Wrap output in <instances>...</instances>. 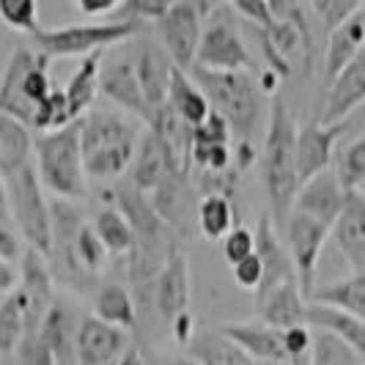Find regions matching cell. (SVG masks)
<instances>
[{
	"mask_svg": "<svg viewBox=\"0 0 365 365\" xmlns=\"http://www.w3.org/2000/svg\"><path fill=\"white\" fill-rule=\"evenodd\" d=\"M0 209H6V182L0 176Z\"/></svg>",
	"mask_w": 365,
	"mask_h": 365,
	"instance_id": "obj_55",
	"label": "cell"
},
{
	"mask_svg": "<svg viewBox=\"0 0 365 365\" xmlns=\"http://www.w3.org/2000/svg\"><path fill=\"white\" fill-rule=\"evenodd\" d=\"M19 286V267L17 264H9L6 258H0V294L9 297L14 294Z\"/></svg>",
	"mask_w": 365,
	"mask_h": 365,
	"instance_id": "obj_51",
	"label": "cell"
},
{
	"mask_svg": "<svg viewBox=\"0 0 365 365\" xmlns=\"http://www.w3.org/2000/svg\"><path fill=\"white\" fill-rule=\"evenodd\" d=\"M346 129L344 124H319L316 118L297 129V168H299V187L311 182L313 176L324 173L332 168L335 160V143L341 132Z\"/></svg>",
	"mask_w": 365,
	"mask_h": 365,
	"instance_id": "obj_18",
	"label": "cell"
},
{
	"mask_svg": "<svg viewBox=\"0 0 365 365\" xmlns=\"http://www.w3.org/2000/svg\"><path fill=\"white\" fill-rule=\"evenodd\" d=\"M34 165V135L17 118L0 113V176L9 179Z\"/></svg>",
	"mask_w": 365,
	"mask_h": 365,
	"instance_id": "obj_26",
	"label": "cell"
},
{
	"mask_svg": "<svg viewBox=\"0 0 365 365\" xmlns=\"http://www.w3.org/2000/svg\"><path fill=\"white\" fill-rule=\"evenodd\" d=\"M187 354L201 365H256L242 349L220 329H201L187 344Z\"/></svg>",
	"mask_w": 365,
	"mask_h": 365,
	"instance_id": "obj_30",
	"label": "cell"
},
{
	"mask_svg": "<svg viewBox=\"0 0 365 365\" xmlns=\"http://www.w3.org/2000/svg\"><path fill=\"white\" fill-rule=\"evenodd\" d=\"M25 250L28 245L19 234L17 222L11 220L9 209H0V258H6L9 264H19Z\"/></svg>",
	"mask_w": 365,
	"mask_h": 365,
	"instance_id": "obj_43",
	"label": "cell"
},
{
	"mask_svg": "<svg viewBox=\"0 0 365 365\" xmlns=\"http://www.w3.org/2000/svg\"><path fill=\"white\" fill-rule=\"evenodd\" d=\"M25 335H28V324H25L22 305H19L17 294H9L0 302V357L9 360L11 354H17Z\"/></svg>",
	"mask_w": 365,
	"mask_h": 365,
	"instance_id": "obj_37",
	"label": "cell"
},
{
	"mask_svg": "<svg viewBox=\"0 0 365 365\" xmlns=\"http://www.w3.org/2000/svg\"><path fill=\"white\" fill-rule=\"evenodd\" d=\"M195 217H198V228L206 239L212 242H222L228 237L237 225V209H234V201L225 198V195H203L198 206H195Z\"/></svg>",
	"mask_w": 365,
	"mask_h": 365,
	"instance_id": "obj_35",
	"label": "cell"
},
{
	"mask_svg": "<svg viewBox=\"0 0 365 365\" xmlns=\"http://www.w3.org/2000/svg\"><path fill=\"white\" fill-rule=\"evenodd\" d=\"M222 143H231V127L222 115L209 113L206 121L192 129V146H222Z\"/></svg>",
	"mask_w": 365,
	"mask_h": 365,
	"instance_id": "obj_45",
	"label": "cell"
},
{
	"mask_svg": "<svg viewBox=\"0 0 365 365\" xmlns=\"http://www.w3.org/2000/svg\"><path fill=\"white\" fill-rule=\"evenodd\" d=\"M129 351V332L110 327L96 316H88L77 327L74 363L77 365H115Z\"/></svg>",
	"mask_w": 365,
	"mask_h": 365,
	"instance_id": "obj_16",
	"label": "cell"
},
{
	"mask_svg": "<svg viewBox=\"0 0 365 365\" xmlns=\"http://www.w3.org/2000/svg\"><path fill=\"white\" fill-rule=\"evenodd\" d=\"M253 253H256V234L250 228H245V225H237L228 237L222 239V258L231 267H237L239 261L250 258Z\"/></svg>",
	"mask_w": 365,
	"mask_h": 365,
	"instance_id": "obj_44",
	"label": "cell"
},
{
	"mask_svg": "<svg viewBox=\"0 0 365 365\" xmlns=\"http://www.w3.org/2000/svg\"><path fill=\"white\" fill-rule=\"evenodd\" d=\"M283 349H286V360H311L313 329L308 324L283 329Z\"/></svg>",
	"mask_w": 365,
	"mask_h": 365,
	"instance_id": "obj_47",
	"label": "cell"
},
{
	"mask_svg": "<svg viewBox=\"0 0 365 365\" xmlns=\"http://www.w3.org/2000/svg\"><path fill=\"white\" fill-rule=\"evenodd\" d=\"M335 170L341 176V182L346 190H360L365 184V135H360L357 140H351L341 154Z\"/></svg>",
	"mask_w": 365,
	"mask_h": 365,
	"instance_id": "obj_41",
	"label": "cell"
},
{
	"mask_svg": "<svg viewBox=\"0 0 365 365\" xmlns=\"http://www.w3.org/2000/svg\"><path fill=\"white\" fill-rule=\"evenodd\" d=\"M77 327L74 324L72 313L66 311L63 305L55 302L53 311L47 313V319L38 327V338L53 349V354L58 357L61 365H77L74 363V341H77Z\"/></svg>",
	"mask_w": 365,
	"mask_h": 365,
	"instance_id": "obj_32",
	"label": "cell"
},
{
	"mask_svg": "<svg viewBox=\"0 0 365 365\" xmlns=\"http://www.w3.org/2000/svg\"><path fill=\"white\" fill-rule=\"evenodd\" d=\"M148 31L143 22L132 19H105V22H80V25H63V28H47L38 31L34 38V50L50 58H88L93 53H108L113 47L140 38Z\"/></svg>",
	"mask_w": 365,
	"mask_h": 365,
	"instance_id": "obj_7",
	"label": "cell"
},
{
	"mask_svg": "<svg viewBox=\"0 0 365 365\" xmlns=\"http://www.w3.org/2000/svg\"><path fill=\"white\" fill-rule=\"evenodd\" d=\"M363 365H365V363H363Z\"/></svg>",
	"mask_w": 365,
	"mask_h": 365,
	"instance_id": "obj_58",
	"label": "cell"
},
{
	"mask_svg": "<svg viewBox=\"0 0 365 365\" xmlns=\"http://www.w3.org/2000/svg\"><path fill=\"white\" fill-rule=\"evenodd\" d=\"M256 253L261 258V267H264V280H261V289L256 292V299L269 294L272 289L283 286V283H292L297 280V272H294V264L289 258V250L283 245V237L280 231L274 228L272 217L264 212L261 220L256 225Z\"/></svg>",
	"mask_w": 365,
	"mask_h": 365,
	"instance_id": "obj_20",
	"label": "cell"
},
{
	"mask_svg": "<svg viewBox=\"0 0 365 365\" xmlns=\"http://www.w3.org/2000/svg\"><path fill=\"white\" fill-rule=\"evenodd\" d=\"M157 41L163 44V50L170 55V61L176 63V69L190 72L195 66L198 47H201L203 34V9L201 3H170L168 11L154 22Z\"/></svg>",
	"mask_w": 365,
	"mask_h": 365,
	"instance_id": "obj_11",
	"label": "cell"
},
{
	"mask_svg": "<svg viewBox=\"0 0 365 365\" xmlns=\"http://www.w3.org/2000/svg\"><path fill=\"white\" fill-rule=\"evenodd\" d=\"M360 14H363V17H365V3H363V6H360Z\"/></svg>",
	"mask_w": 365,
	"mask_h": 365,
	"instance_id": "obj_57",
	"label": "cell"
},
{
	"mask_svg": "<svg viewBox=\"0 0 365 365\" xmlns=\"http://www.w3.org/2000/svg\"><path fill=\"white\" fill-rule=\"evenodd\" d=\"M6 182V209L17 222L19 234L31 250L50 258L53 250V217L50 203L44 198V184L38 179L36 165L22 168L19 173L3 179Z\"/></svg>",
	"mask_w": 365,
	"mask_h": 365,
	"instance_id": "obj_9",
	"label": "cell"
},
{
	"mask_svg": "<svg viewBox=\"0 0 365 365\" xmlns=\"http://www.w3.org/2000/svg\"><path fill=\"white\" fill-rule=\"evenodd\" d=\"M360 53H365V17L357 11L354 17H349L341 28H335L324 38V55H322V86H324V91Z\"/></svg>",
	"mask_w": 365,
	"mask_h": 365,
	"instance_id": "obj_22",
	"label": "cell"
},
{
	"mask_svg": "<svg viewBox=\"0 0 365 365\" xmlns=\"http://www.w3.org/2000/svg\"><path fill=\"white\" fill-rule=\"evenodd\" d=\"M102 55L105 53H93L88 58L80 61V66L74 69L69 86L63 88L66 99H69V110H72L74 121H80L88 110H91L93 99L99 93V66H102Z\"/></svg>",
	"mask_w": 365,
	"mask_h": 365,
	"instance_id": "obj_33",
	"label": "cell"
},
{
	"mask_svg": "<svg viewBox=\"0 0 365 365\" xmlns=\"http://www.w3.org/2000/svg\"><path fill=\"white\" fill-rule=\"evenodd\" d=\"M332 239L354 272H365V195L349 190L341 217L332 225Z\"/></svg>",
	"mask_w": 365,
	"mask_h": 365,
	"instance_id": "obj_23",
	"label": "cell"
},
{
	"mask_svg": "<svg viewBox=\"0 0 365 365\" xmlns=\"http://www.w3.org/2000/svg\"><path fill=\"white\" fill-rule=\"evenodd\" d=\"M346 192L349 190L344 187L338 170H335V165H332L329 170L313 176L311 182H305L299 187L292 212H299V215H305V217L319 220L322 225H327L329 231H332L335 220L341 217V212H344Z\"/></svg>",
	"mask_w": 365,
	"mask_h": 365,
	"instance_id": "obj_17",
	"label": "cell"
},
{
	"mask_svg": "<svg viewBox=\"0 0 365 365\" xmlns=\"http://www.w3.org/2000/svg\"><path fill=\"white\" fill-rule=\"evenodd\" d=\"M280 237H283V245H286L289 258H292V264H294L297 283H299L302 294H305L308 302H311L316 264H319V256H322V250H324L329 228L322 225L319 220H311V217H305V215H299V212H292L289 220L283 222V228H280Z\"/></svg>",
	"mask_w": 365,
	"mask_h": 365,
	"instance_id": "obj_12",
	"label": "cell"
},
{
	"mask_svg": "<svg viewBox=\"0 0 365 365\" xmlns=\"http://www.w3.org/2000/svg\"><path fill=\"white\" fill-rule=\"evenodd\" d=\"M108 247L99 242V237L93 234V228L86 222L77 237H74V250H72V264L77 277H88V274H99L105 267H108Z\"/></svg>",
	"mask_w": 365,
	"mask_h": 365,
	"instance_id": "obj_36",
	"label": "cell"
},
{
	"mask_svg": "<svg viewBox=\"0 0 365 365\" xmlns=\"http://www.w3.org/2000/svg\"><path fill=\"white\" fill-rule=\"evenodd\" d=\"M220 332L228 335L253 363H283L286 349H283V332L269 327L264 322H228L220 324Z\"/></svg>",
	"mask_w": 365,
	"mask_h": 365,
	"instance_id": "obj_24",
	"label": "cell"
},
{
	"mask_svg": "<svg viewBox=\"0 0 365 365\" xmlns=\"http://www.w3.org/2000/svg\"><path fill=\"white\" fill-rule=\"evenodd\" d=\"M115 365H146V360H143L140 349H138V346H129V351Z\"/></svg>",
	"mask_w": 365,
	"mask_h": 365,
	"instance_id": "obj_52",
	"label": "cell"
},
{
	"mask_svg": "<svg viewBox=\"0 0 365 365\" xmlns=\"http://www.w3.org/2000/svg\"><path fill=\"white\" fill-rule=\"evenodd\" d=\"M305 324L311 329H324L329 335L341 338L354 354H360V360L365 363V322L349 316L344 311H335L327 305H308V316Z\"/></svg>",
	"mask_w": 365,
	"mask_h": 365,
	"instance_id": "obj_27",
	"label": "cell"
},
{
	"mask_svg": "<svg viewBox=\"0 0 365 365\" xmlns=\"http://www.w3.org/2000/svg\"><path fill=\"white\" fill-rule=\"evenodd\" d=\"M80 14H86L88 19H113L115 9H118V0H77L74 3Z\"/></svg>",
	"mask_w": 365,
	"mask_h": 365,
	"instance_id": "obj_49",
	"label": "cell"
},
{
	"mask_svg": "<svg viewBox=\"0 0 365 365\" xmlns=\"http://www.w3.org/2000/svg\"><path fill=\"white\" fill-rule=\"evenodd\" d=\"M313 305H327L365 322V272H351L335 283L319 286L311 294Z\"/></svg>",
	"mask_w": 365,
	"mask_h": 365,
	"instance_id": "obj_29",
	"label": "cell"
},
{
	"mask_svg": "<svg viewBox=\"0 0 365 365\" xmlns=\"http://www.w3.org/2000/svg\"><path fill=\"white\" fill-rule=\"evenodd\" d=\"M0 19L11 31L36 36L38 31V6L34 0H0Z\"/></svg>",
	"mask_w": 365,
	"mask_h": 365,
	"instance_id": "obj_42",
	"label": "cell"
},
{
	"mask_svg": "<svg viewBox=\"0 0 365 365\" xmlns=\"http://www.w3.org/2000/svg\"><path fill=\"white\" fill-rule=\"evenodd\" d=\"M0 365H17V363H14V360H3Z\"/></svg>",
	"mask_w": 365,
	"mask_h": 365,
	"instance_id": "obj_56",
	"label": "cell"
},
{
	"mask_svg": "<svg viewBox=\"0 0 365 365\" xmlns=\"http://www.w3.org/2000/svg\"><path fill=\"white\" fill-rule=\"evenodd\" d=\"M138 129L115 110H88L80 118V143L86 176L99 182H113L124 176L135 151H138Z\"/></svg>",
	"mask_w": 365,
	"mask_h": 365,
	"instance_id": "obj_2",
	"label": "cell"
},
{
	"mask_svg": "<svg viewBox=\"0 0 365 365\" xmlns=\"http://www.w3.org/2000/svg\"><path fill=\"white\" fill-rule=\"evenodd\" d=\"M91 228L99 242L108 247L110 256H129L135 250V231L115 206L99 209L91 220Z\"/></svg>",
	"mask_w": 365,
	"mask_h": 365,
	"instance_id": "obj_34",
	"label": "cell"
},
{
	"mask_svg": "<svg viewBox=\"0 0 365 365\" xmlns=\"http://www.w3.org/2000/svg\"><path fill=\"white\" fill-rule=\"evenodd\" d=\"M203 34L195 66L212 72H250V53L231 3H201Z\"/></svg>",
	"mask_w": 365,
	"mask_h": 365,
	"instance_id": "obj_8",
	"label": "cell"
},
{
	"mask_svg": "<svg viewBox=\"0 0 365 365\" xmlns=\"http://www.w3.org/2000/svg\"><path fill=\"white\" fill-rule=\"evenodd\" d=\"M47 63L50 61L34 50V44H17L0 74V113L17 118L28 129L34 127L36 108L55 88Z\"/></svg>",
	"mask_w": 365,
	"mask_h": 365,
	"instance_id": "obj_6",
	"label": "cell"
},
{
	"mask_svg": "<svg viewBox=\"0 0 365 365\" xmlns=\"http://www.w3.org/2000/svg\"><path fill=\"white\" fill-rule=\"evenodd\" d=\"M190 77L203 91L212 113L228 121L231 132H237L239 140L253 143V132L258 129L267 93L261 91L258 77L250 72H212L192 66Z\"/></svg>",
	"mask_w": 365,
	"mask_h": 365,
	"instance_id": "obj_4",
	"label": "cell"
},
{
	"mask_svg": "<svg viewBox=\"0 0 365 365\" xmlns=\"http://www.w3.org/2000/svg\"><path fill=\"white\" fill-rule=\"evenodd\" d=\"M173 173H184V170L173 163V157L168 154L163 140L151 129H146L140 135V140H138V151H135V160H132V179H129V184L135 190H140L143 195H151ZM184 176H190V173H184Z\"/></svg>",
	"mask_w": 365,
	"mask_h": 365,
	"instance_id": "obj_21",
	"label": "cell"
},
{
	"mask_svg": "<svg viewBox=\"0 0 365 365\" xmlns=\"http://www.w3.org/2000/svg\"><path fill=\"white\" fill-rule=\"evenodd\" d=\"M365 105V53H360L344 72L332 80L319 108V124H344L354 110Z\"/></svg>",
	"mask_w": 365,
	"mask_h": 365,
	"instance_id": "obj_19",
	"label": "cell"
},
{
	"mask_svg": "<svg viewBox=\"0 0 365 365\" xmlns=\"http://www.w3.org/2000/svg\"><path fill=\"white\" fill-rule=\"evenodd\" d=\"M165 365H201L198 360H192L190 354H176V357H170Z\"/></svg>",
	"mask_w": 365,
	"mask_h": 365,
	"instance_id": "obj_53",
	"label": "cell"
},
{
	"mask_svg": "<svg viewBox=\"0 0 365 365\" xmlns=\"http://www.w3.org/2000/svg\"><path fill=\"white\" fill-rule=\"evenodd\" d=\"M256 365H311V360H283V363H256Z\"/></svg>",
	"mask_w": 365,
	"mask_h": 365,
	"instance_id": "obj_54",
	"label": "cell"
},
{
	"mask_svg": "<svg viewBox=\"0 0 365 365\" xmlns=\"http://www.w3.org/2000/svg\"><path fill=\"white\" fill-rule=\"evenodd\" d=\"M170 327H173V338H176L182 346H187V344L192 341V335H195V319H192V313L187 311V313H182V316H176V319L170 322Z\"/></svg>",
	"mask_w": 365,
	"mask_h": 365,
	"instance_id": "obj_50",
	"label": "cell"
},
{
	"mask_svg": "<svg viewBox=\"0 0 365 365\" xmlns=\"http://www.w3.org/2000/svg\"><path fill=\"white\" fill-rule=\"evenodd\" d=\"M99 93H105L115 108L127 110L129 115H138L140 121L151 124L154 113L146 105V96L140 91L138 72H135V38L113 47L102 55L99 66Z\"/></svg>",
	"mask_w": 365,
	"mask_h": 365,
	"instance_id": "obj_10",
	"label": "cell"
},
{
	"mask_svg": "<svg viewBox=\"0 0 365 365\" xmlns=\"http://www.w3.org/2000/svg\"><path fill=\"white\" fill-rule=\"evenodd\" d=\"M308 297L302 294L299 283L292 280V283H283L272 289L269 294L258 297L256 299V311H258V322L269 324L274 329H292V327H302L305 324V316H308Z\"/></svg>",
	"mask_w": 365,
	"mask_h": 365,
	"instance_id": "obj_25",
	"label": "cell"
},
{
	"mask_svg": "<svg viewBox=\"0 0 365 365\" xmlns=\"http://www.w3.org/2000/svg\"><path fill=\"white\" fill-rule=\"evenodd\" d=\"M297 121L283 96H274L269 102V118L264 132V146L258 154L261 163V184L267 192L274 228L280 231L289 220L299 192V168H297Z\"/></svg>",
	"mask_w": 365,
	"mask_h": 365,
	"instance_id": "obj_1",
	"label": "cell"
},
{
	"mask_svg": "<svg viewBox=\"0 0 365 365\" xmlns=\"http://www.w3.org/2000/svg\"><path fill=\"white\" fill-rule=\"evenodd\" d=\"M74 124V115L72 110H69V99H66V93L63 88H53L50 96L41 102L36 108V115H34V127L38 135L41 132H55V129H63Z\"/></svg>",
	"mask_w": 365,
	"mask_h": 365,
	"instance_id": "obj_39",
	"label": "cell"
},
{
	"mask_svg": "<svg viewBox=\"0 0 365 365\" xmlns=\"http://www.w3.org/2000/svg\"><path fill=\"white\" fill-rule=\"evenodd\" d=\"M272 22L258 31L267 69L280 80L311 72L316 61V34L308 3H269Z\"/></svg>",
	"mask_w": 365,
	"mask_h": 365,
	"instance_id": "obj_3",
	"label": "cell"
},
{
	"mask_svg": "<svg viewBox=\"0 0 365 365\" xmlns=\"http://www.w3.org/2000/svg\"><path fill=\"white\" fill-rule=\"evenodd\" d=\"M17 299L25 313V324H28V335L38 332L41 322L47 319V313L53 311L55 294H53V272L47 267V258L36 253V250H25V256L19 261V286Z\"/></svg>",
	"mask_w": 365,
	"mask_h": 365,
	"instance_id": "obj_13",
	"label": "cell"
},
{
	"mask_svg": "<svg viewBox=\"0 0 365 365\" xmlns=\"http://www.w3.org/2000/svg\"><path fill=\"white\" fill-rule=\"evenodd\" d=\"M14 363L17 365H61L58 357L53 354V349L38 338V332L25 335V341L19 344L17 354H14Z\"/></svg>",
	"mask_w": 365,
	"mask_h": 365,
	"instance_id": "obj_46",
	"label": "cell"
},
{
	"mask_svg": "<svg viewBox=\"0 0 365 365\" xmlns=\"http://www.w3.org/2000/svg\"><path fill=\"white\" fill-rule=\"evenodd\" d=\"M360 6L363 3H357V0H313V3H308V11H311L313 25H319L324 31V38H327L349 17H354L360 11Z\"/></svg>",
	"mask_w": 365,
	"mask_h": 365,
	"instance_id": "obj_40",
	"label": "cell"
},
{
	"mask_svg": "<svg viewBox=\"0 0 365 365\" xmlns=\"http://www.w3.org/2000/svg\"><path fill=\"white\" fill-rule=\"evenodd\" d=\"M231 274H234L239 289H245V292H258V289H261V280H264V267H261L258 253H253V256L245 258V261H239L237 267H231Z\"/></svg>",
	"mask_w": 365,
	"mask_h": 365,
	"instance_id": "obj_48",
	"label": "cell"
},
{
	"mask_svg": "<svg viewBox=\"0 0 365 365\" xmlns=\"http://www.w3.org/2000/svg\"><path fill=\"white\" fill-rule=\"evenodd\" d=\"M168 108L173 110L179 118H184L192 129L203 124L206 115L212 113L203 91L195 86V80L190 77V72H182V69L173 72V83H170V93H168Z\"/></svg>",
	"mask_w": 365,
	"mask_h": 365,
	"instance_id": "obj_31",
	"label": "cell"
},
{
	"mask_svg": "<svg viewBox=\"0 0 365 365\" xmlns=\"http://www.w3.org/2000/svg\"><path fill=\"white\" fill-rule=\"evenodd\" d=\"M93 316L110 327L132 332L138 324V302L127 286L121 283H105L93 297Z\"/></svg>",
	"mask_w": 365,
	"mask_h": 365,
	"instance_id": "obj_28",
	"label": "cell"
},
{
	"mask_svg": "<svg viewBox=\"0 0 365 365\" xmlns=\"http://www.w3.org/2000/svg\"><path fill=\"white\" fill-rule=\"evenodd\" d=\"M190 258L179 245L170 247V253L165 258L163 269L157 274L154 286H151V302L154 311L163 316L165 322H173L176 316L187 313L190 308Z\"/></svg>",
	"mask_w": 365,
	"mask_h": 365,
	"instance_id": "obj_14",
	"label": "cell"
},
{
	"mask_svg": "<svg viewBox=\"0 0 365 365\" xmlns=\"http://www.w3.org/2000/svg\"><path fill=\"white\" fill-rule=\"evenodd\" d=\"M311 365H363V360L341 338L329 335L324 329H313Z\"/></svg>",
	"mask_w": 365,
	"mask_h": 365,
	"instance_id": "obj_38",
	"label": "cell"
},
{
	"mask_svg": "<svg viewBox=\"0 0 365 365\" xmlns=\"http://www.w3.org/2000/svg\"><path fill=\"white\" fill-rule=\"evenodd\" d=\"M34 165L41 184L63 201L86 195V165L80 143V121L69 127L41 132L34 138Z\"/></svg>",
	"mask_w": 365,
	"mask_h": 365,
	"instance_id": "obj_5",
	"label": "cell"
},
{
	"mask_svg": "<svg viewBox=\"0 0 365 365\" xmlns=\"http://www.w3.org/2000/svg\"><path fill=\"white\" fill-rule=\"evenodd\" d=\"M135 72L151 113L165 108L176 63L170 61V55L165 53L157 38H135Z\"/></svg>",
	"mask_w": 365,
	"mask_h": 365,
	"instance_id": "obj_15",
	"label": "cell"
}]
</instances>
